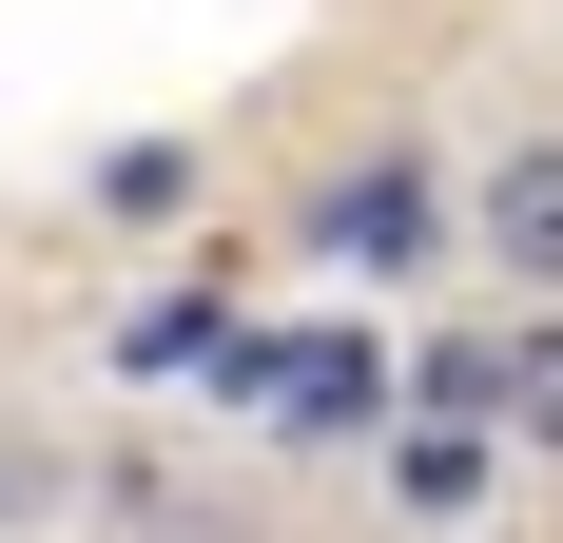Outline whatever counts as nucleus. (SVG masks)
Instances as JSON below:
<instances>
[{
	"label": "nucleus",
	"mask_w": 563,
	"mask_h": 543,
	"mask_svg": "<svg viewBox=\"0 0 563 543\" xmlns=\"http://www.w3.org/2000/svg\"><path fill=\"white\" fill-rule=\"evenodd\" d=\"M291 253L331 272V291H408V272L448 253V175L408 156V136H389V156H331L311 195H291Z\"/></svg>",
	"instance_id": "nucleus-1"
},
{
	"label": "nucleus",
	"mask_w": 563,
	"mask_h": 543,
	"mask_svg": "<svg viewBox=\"0 0 563 543\" xmlns=\"http://www.w3.org/2000/svg\"><path fill=\"white\" fill-rule=\"evenodd\" d=\"M233 350H253V272H233L214 233H195V272H175V291H136V311H117V369L156 388V369H233Z\"/></svg>",
	"instance_id": "nucleus-4"
},
{
	"label": "nucleus",
	"mask_w": 563,
	"mask_h": 543,
	"mask_svg": "<svg viewBox=\"0 0 563 543\" xmlns=\"http://www.w3.org/2000/svg\"><path fill=\"white\" fill-rule=\"evenodd\" d=\"M525 330V369H506V446L525 466H563V311H506Z\"/></svg>",
	"instance_id": "nucleus-7"
},
{
	"label": "nucleus",
	"mask_w": 563,
	"mask_h": 543,
	"mask_svg": "<svg viewBox=\"0 0 563 543\" xmlns=\"http://www.w3.org/2000/svg\"><path fill=\"white\" fill-rule=\"evenodd\" d=\"M175 195H195V136H117V156H98V214L117 233H156Z\"/></svg>",
	"instance_id": "nucleus-8"
},
{
	"label": "nucleus",
	"mask_w": 563,
	"mask_h": 543,
	"mask_svg": "<svg viewBox=\"0 0 563 543\" xmlns=\"http://www.w3.org/2000/svg\"><path fill=\"white\" fill-rule=\"evenodd\" d=\"M506 466H525V446H506V428H466V408H408V428H389V505H408V524H466Z\"/></svg>",
	"instance_id": "nucleus-5"
},
{
	"label": "nucleus",
	"mask_w": 563,
	"mask_h": 543,
	"mask_svg": "<svg viewBox=\"0 0 563 543\" xmlns=\"http://www.w3.org/2000/svg\"><path fill=\"white\" fill-rule=\"evenodd\" d=\"M506 369H525V330H428V350H408V408H466V428H506Z\"/></svg>",
	"instance_id": "nucleus-6"
},
{
	"label": "nucleus",
	"mask_w": 563,
	"mask_h": 543,
	"mask_svg": "<svg viewBox=\"0 0 563 543\" xmlns=\"http://www.w3.org/2000/svg\"><path fill=\"white\" fill-rule=\"evenodd\" d=\"M466 253L506 272V311H563V136H506L466 195Z\"/></svg>",
	"instance_id": "nucleus-3"
},
{
	"label": "nucleus",
	"mask_w": 563,
	"mask_h": 543,
	"mask_svg": "<svg viewBox=\"0 0 563 543\" xmlns=\"http://www.w3.org/2000/svg\"><path fill=\"white\" fill-rule=\"evenodd\" d=\"M214 388L253 408V428H291V446H350V428L389 446V428H408V369L369 350V330H253Z\"/></svg>",
	"instance_id": "nucleus-2"
}]
</instances>
